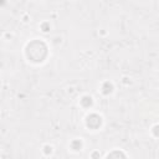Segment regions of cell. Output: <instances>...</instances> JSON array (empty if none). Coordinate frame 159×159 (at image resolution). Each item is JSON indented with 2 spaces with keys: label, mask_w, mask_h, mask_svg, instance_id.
<instances>
[{
  "label": "cell",
  "mask_w": 159,
  "mask_h": 159,
  "mask_svg": "<svg viewBox=\"0 0 159 159\" xmlns=\"http://www.w3.org/2000/svg\"><path fill=\"white\" fill-rule=\"evenodd\" d=\"M43 47H46L42 42H39V41H35V42H32L31 45H29V47H27V56L30 57V58H32V61H42V58L45 57L43 55H41V53H39V50H41V48H43Z\"/></svg>",
  "instance_id": "cell-1"
}]
</instances>
